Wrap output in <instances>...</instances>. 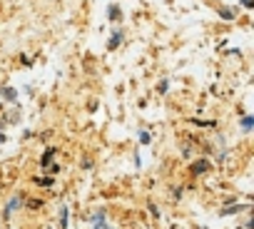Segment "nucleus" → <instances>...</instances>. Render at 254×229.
Segmentation results:
<instances>
[{"instance_id": "4", "label": "nucleus", "mask_w": 254, "mask_h": 229, "mask_svg": "<svg viewBox=\"0 0 254 229\" xmlns=\"http://www.w3.org/2000/svg\"><path fill=\"white\" fill-rule=\"evenodd\" d=\"M65 227H67V207L60 209V229H65Z\"/></svg>"}, {"instance_id": "10", "label": "nucleus", "mask_w": 254, "mask_h": 229, "mask_svg": "<svg viewBox=\"0 0 254 229\" xmlns=\"http://www.w3.org/2000/svg\"><path fill=\"white\" fill-rule=\"evenodd\" d=\"M35 182H38L40 187H50V184H53V179H48V177H45V179H35Z\"/></svg>"}, {"instance_id": "3", "label": "nucleus", "mask_w": 254, "mask_h": 229, "mask_svg": "<svg viewBox=\"0 0 254 229\" xmlns=\"http://www.w3.org/2000/svg\"><path fill=\"white\" fill-rule=\"evenodd\" d=\"M120 40H122V33L117 30V33H112V38H110V48H117L120 45Z\"/></svg>"}, {"instance_id": "5", "label": "nucleus", "mask_w": 254, "mask_h": 229, "mask_svg": "<svg viewBox=\"0 0 254 229\" xmlns=\"http://www.w3.org/2000/svg\"><path fill=\"white\" fill-rule=\"evenodd\" d=\"M252 125H254V117H244L242 120V130H252Z\"/></svg>"}, {"instance_id": "9", "label": "nucleus", "mask_w": 254, "mask_h": 229, "mask_svg": "<svg viewBox=\"0 0 254 229\" xmlns=\"http://www.w3.org/2000/svg\"><path fill=\"white\" fill-rule=\"evenodd\" d=\"M0 92H3V95H5L8 100H13V97H15V92H13L10 87H3V90H0Z\"/></svg>"}, {"instance_id": "12", "label": "nucleus", "mask_w": 254, "mask_h": 229, "mask_svg": "<svg viewBox=\"0 0 254 229\" xmlns=\"http://www.w3.org/2000/svg\"><path fill=\"white\" fill-rule=\"evenodd\" d=\"M242 5H244V8H252V5H254V0H242Z\"/></svg>"}, {"instance_id": "8", "label": "nucleus", "mask_w": 254, "mask_h": 229, "mask_svg": "<svg viewBox=\"0 0 254 229\" xmlns=\"http://www.w3.org/2000/svg\"><path fill=\"white\" fill-rule=\"evenodd\" d=\"M219 15H222V18H227V20H232V18H234V13H232V10H227V8H222V10H219Z\"/></svg>"}, {"instance_id": "2", "label": "nucleus", "mask_w": 254, "mask_h": 229, "mask_svg": "<svg viewBox=\"0 0 254 229\" xmlns=\"http://www.w3.org/2000/svg\"><path fill=\"white\" fill-rule=\"evenodd\" d=\"M209 167H212V165H209L207 160H202L199 165H194V167H192V172H194V174H202V172H207Z\"/></svg>"}, {"instance_id": "1", "label": "nucleus", "mask_w": 254, "mask_h": 229, "mask_svg": "<svg viewBox=\"0 0 254 229\" xmlns=\"http://www.w3.org/2000/svg\"><path fill=\"white\" fill-rule=\"evenodd\" d=\"M20 199H23V197H20V194H15V197H13V199H10V204H8V207H5V217H10V212H13V209H18V207H20Z\"/></svg>"}, {"instance_id": "6", "label": "nucleus", "mask_w": 254, "mask_h": 229, "mask_svg": "<svg viewBox=\"0 0 254 229\" xmlns=\"http://www.w3.org/2000/svg\"><path fill=\"white\" fill-rule=\"evenodd\" d=\"M53 152H55L53 147H50V150H45V155H43V165H45V167L50 165V157H53Z\"/></svg>"}, {"instance_id": "7", "label": "nucleus", "mask_w": 254, "mask_h": 229, "mask_svg": "<svg viewBox=\"0 0 254 229\" xmlns=\"http://www.w3.org/2000/svg\"><path fill=\"white\" fill-rule=\"evenodd\" d=\"M242 209H247V204H237V207H227V209H224V214H232V212H242Z\"/></svg>"}, {"instance_id": "11", "label": "nucleus", "mask_w": 254, "mask_h": 229, "mask_svg": "<svg viewBox=\"0 0 254 229\" xmlns=\"http://www.w3.org/2000/svg\"><path fill=\"white\" fill-rule=\"evenodd\" d=\"M110 18H120V8L112 5V8H110Z\"/></svg>"}]
</instances>
